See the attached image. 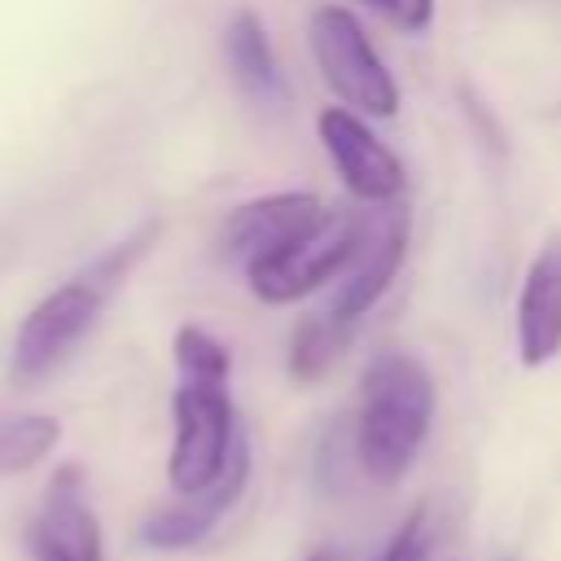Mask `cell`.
<instances>
[{"label": "cell", "instance_id": "obj_4", "mask_svg": "<svg viewBox=\"0 0 561 561\" xmlns=\"http://www.w3.org/2000/svg\"><path fill=\"white\" fill-rule=\"evenodd\" d=\"M105 289H96L92 280L75 276L66 285H57L53 294H44L26 320L18 324L13 333V351H9V377L18 386H31V381H44L79 342L83 333L96 324L101 307H105Z\"/></svg>", "mask_w": 561, "mask_h": 561}, {"label": "cell", "instance_id": "obj_7", "mask_svg": "<svg viewBox=\"0 0 561 561\" xmlns=\"http://www.w3.org/2000/svg\"><path fill=\"white\" fill-rule=\"evenodd\" d=\"M320 127V140H324V153L333 158L342 184L364 202V206H377V202H399L403 188H408V171L403 162L394 158V149L368 131V123L342 105H329L320 110L316 118Z\"/></svg>", "mask_w": 561, "mask_h": 561}, {"label": "cell", "instance_id": "obj_8", "mask_svg": "<svg viewBox=\"0 0 561 561\" xmlns=\"http://www.w3.org/2000/svg\"><path fill=\"white\" fill-rule=\"evenodd\" d=\"M31 557L35 561H105L101 522L83 495V478L75 465L57 469L35 517H31Z\"/></svg>", "mask_w": 561, "mask_h": 561}, {"label": "cell", "instance_id": "obj_9", "mask_svg": "<svg viewBox=\"0 0 561 561\" xmlns=\"http://www.w3.org/2000/svg\"><path fill=\"white\" fill-rule=\"evenodd\" d=\"M320 215H324V206L311 193L254 197V202L237 206L224 219V228H219V259L250 267V263L276 254L280 245H289L294 237H302L307 228H316Z\"/></svg>", "mask_w": 561, "mask_h": 561}, {"label": "cell", "instance_id": "obj_15", "mask_svg": "<svg viewBox=\"0 0 561 561\" xmlns=\"http://www.w3.org/2000/svg\"><path fill=\"white\" fill-rule=\"evenodd\" d=\"M175 368L180 377H206V381H228L232 373V359H228V346L219 337H210L206 329L197 324H180L175 329Z\"/></svg>", "mask_w": 561, "mask_h": 561}, {"label": "cell", "instance_id": "obj_17", "mask_svg": "<svg viewBox=\"0 0 561 561\" xmlns=\"http://www.w3.org/2000/svg\"><path fill=\"white\" fill-rule=\"evenodd\" d=\"M377 13H386L403 31H425L434 18V0H368Z\"/></svg>", "mask_w": 561, "mask_h": 561}, {"label": "cell", "instance_id": "obj_14", "mask_svg": "<svg viewBox=\"0 0 561 561\" xmlns=\"http://www.w3.org/2000/svg\"><path fill=\"white\" fill-rule=\"evenodd\" d=\"M61 438L57 416L26 412V416H0V473H22L39 465Z\"/></svg>", "mask_w": 561, "mask_h": 561}, {"label": "cell", "instance_id": "obj_3", "mask_svg": "<svg viewBox=\"0 0 561 561\" xmlns=\"http://www.w3.org/2000/svg\"><path fill=\"white\" fill-rule=\"evenodd\" d=\"M311 57L320 66V79L333 88V96L359 114L390 118L399 110V83L386 70L381 53L373 48L359 18L342 4H320L307 22Z\"/></svg>", "mask_w": 561, "mask_h": 561}, {"label": "cell", "instance_id": "obj_10", "mask_svg": "<svg viewBox=\"0 0 561 561\" xmlns=\"http://www.w3.org/2000/svg\"><path fill=\"white\" fill-rule=\"evenodd\" d=\"M245 478H250V451H245V443H237V447H232L228 469H224L206 491L184 495L180 504L149 513V517H145V526H140V539H145L149 548H167V552L202 543V539H206V535L228 517V508L241 500Z\"/></svg>", "mask_w": 561, "mask_h": 561}, {"label": "cell", "instance_id": "obj_12", "mask_svg": "<svg viewBox=\"0 0 561 561\" xmlns=\"http://www.w3.org/2000/svg\"><path fill=\"white\" fill-rule=\"evenodd\" d=\"M224 57H228L232 83L254 105H280L285 101V79H280V66H276L267 26L250 9H237L228 18V26H224Z\"/></svg>", "mask_w": 561, "mask_h": 561}, {"label": "cell", "instance_id": "obj_11", "mask_svg": "<svg viewBox=\"0 0 561 561\" xmlns=\"http://www.w3.org/2000/svg\"><path fill=\"white\" fill-rule=\"evenodd\" d=\"M561 355V232L530 259L517 294V359L543 368Z\"/></svg>", "mask_w": 561, "mask_h": 561}, {"label": "cell", "instance_id": "obj_18", "mask_svg": "<svg viewBox=\"0 0 561 561\" xmlns=\"http://www.w3.org/2000/svg\"><path fill=\"white\" fill-rule=\"evenodd\" d=\"M307 561H351V557H346V552H337V548H316Z\"/></svg>", "mask_w": 561, "mask_h": 561}, {"label": "cell", "instance_id": "obj_16", "mask_svg": "<svg viewBox=\"0 0 561 561\" xmlns=\"http://www.w3.org/2000/svg\"><path fill=\"white\" fill-rule=\"evenodd\" d=\"M430 552H434L430 508H425V504H416V508L394 526V535L386 539V548H381V557H377V561H430Z\"/></svg>", "mask_w": 561, "mask_h": 561}, {"label": "cell", "instance_id": "obj_6", "mask_svg": "<svg viewBox=\"0 0 561 561\" xmlns=\"http://www.w3.org/2000/svg\"><path fill=\"white\" fill-rule=\"evenodd\" d=\"M403 254H408V206L377 202L373 210H359L355 250L333 285V298L324 311L342 324H355L359 316H368V307H377V298L390 289Z\"/></svg>", "mask_w": 561, "mask_h": 561}, {"label": "cell", "instance_id": "obj_1", "mask_svg": "<svg viewBox=\"0 0 561 561\" xmlns=\"http://www.w3.org/2000/svg\"><path fill=\"white\" fill-rule=\"evenodd\" d=\"M434 421V381L421 359L403 351H381L359 377V412L351 430L355 465L377 482H399Z\"/></svg>", "mask_w": 561, "mask_h": 561}, {"label": "cell", "instance_id": "obj_13", "mask_svg": "<svg viewBox=\"0 0 561 561\" xmlns=\"http://www.w3.org/2000/svg\"><path fill=\"white\" fill-rule=\"evenodd\" d=\"M351 329H355V324H342V320H333L329 311L307 316V320L294 329V342H289V373H294L298 381L324 377V373L333 368V359L346 351Z\"/></svg>", "mask_w": 561, "mask_h": 561}, {"label": "cell", "instance_id": "obj_5", "mask_svg": "<svg viewBox=\"0 0 561 561\" xmlns=\"http://www.w3.org/2000/svg\"><path fill=\"white\" fill-rule=\"evenodd\" d=\"M355 232H359V210L355 215L324 210L316 228H307L302 237H294L276 254H267V259L245 267V280H250L254 298H263V302H298L302 294L337 280L346 259H351V250H355Z\"/></svg>", "mask_w": 561, "mask_h": 561}, {"label": "cell", "instance_id": "obj_2", "mask_svg": "<svg viewBox=\"0 0 561 561\" xmlns=\"http://www.w3.org/2000/svg\"><path fill=\"white\" fill-rule=\"evenodd\" d=\"M171 421L175 438L167 456V482L175 495H197L228 469L232 447L241 443L228 381L180 377L171 394Z\"/></svg>", "mask_w": 561, "mask_h": 561}]
</instances>
